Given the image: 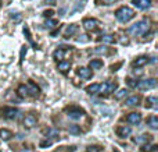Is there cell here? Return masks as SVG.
Returning <instances> with one entry per match:
<instances>
[{"label": "cell", "mask_w": 158, "mask_h": 152, "mask_svg": "<svg viewBox=\"0 0 158 152\" xmlns=\"http://www.w3.org/2000/svg\"><path fill=\"white\" fill-rule=\"evenodd\" d=\"M135 16H136L135 10H132L131 7H126V6H122V7H119L115 11V17H117V20L121 22L131 21L132 18H135Z\"/></svg>", "instance_id": "obj_1"}, {"label": "cell", "mask_w": 158, "mask_h": 152, "mask_svg": "<svg viewBox=\"0 0 158 152\" xmlns=\"http://www.w3.org/2000/svg\"><path fill=\"white\" fill-rule=\"evenodd\" d=\"M148 29H150V21L148 20H142V21L136 22L135 25H132L128 29V32L132 34V35H144V34H147Z\"/></svg>", "instance_id": "obj_2"}, {"label": "cell", "mask_w": 158, "mask_h": 152, "mask_svg": "<svg viewBox=\"0 0 158 152\" xmlns=\"http://www.w3.org/2000/svg\"><path fill=\"white\" fill-rule=\"evenodd\" d=\"M100 21L96 18H85L83 20V27L86 31H92V32H94V31H97L98 28H100Z\"/></svg>", "instance_id": "obj_3"}, {"label": "cell", "mask_w": 158, "mask_h": 152, "mask_svg": "<svg viewBox=\"0 0 158 152\" xmlns=\"http://www.w3.org/2000/svg\"><path fill=\"white\" fill-rule=\"evenodd\" d=\"M65 112H67V116H68L69 119H74V120L81 119V117L83 116V113H85V112L82 110L81 108H77V106H71V108H67Z\"/></svg>", "instance_id": "obj_4"}, {"label": "cell", "mask_w": 158, "mask_h": 152, "mask_svg": "<svg viewBox=\"0 0 158 152\" xmlns=\"http://www.w3.org/2000/svg\"><path fill=\"white\" fill-rule=\"evenodd\" d=\"M157 87V81L154 78H148V80L137 81V88L139 89H153Z\"/></svg>", "instance_id": "obj_5"}, {"label": "cell", "mask_w": 158, "mask_h": 152, "mask_svg": "<svg viewBox=\"0 0 158 152\" xmlns=\"http://www.w3.org/2000/svg\"><path fill=\"white\" fill-rule=\"evenodd\" d=\"M17 114H18V110H17L15 108H3L2 110H0V116H3L4 119H15Z\"/></svg>", "instance_id": "obj_6"}, {"label": "cell", "mask_w": 158, "mask_h": 152, "mask_svg": "<svg viewBox=\"0 0 158 152\" xmlns=\"http://www.w3.org/2000/svg\"><path fill=\"white\" fill-rule=\"evenodd\" d=\"M126 122L129 124H133V126H137L140 122H142V114L137 113V112H133V113H129L126 116Z\"/></svg>", "instance_id": "obj_7"}, {"label": "cell", "mask_w": 158, "mask_h": 152, "mask_svg": "<svg viewBox=\"0 0 158 152\" xmlns=\"http://www.w3.org/2000/svg\"><path fill=\"white\" fill-rule=\"evenodd\" d=\"M115 133H117L118 137H121V138H125V137H128L129 134L132 133V128L129 127V126H118L117 130H115Z\"/></svg>", "instance_id": "obj_8"}, {"label": "cell", "mask_w": 158, "mask_h": 152, "mask_svg": "<svg viewBox=\"0 0 158 152\" xmlns=\"http://www.w3.org/2000/svg\"><path fill=\"white\" fill-rule=\"evenodd\" d=\"M27 88H28V95H32V96H35V98L40 95V89H39V87L36 85L33 81H29V83H28Z\"/></svg>", "instance_id": "obj_9"}, {"label": "cell", "mask_w": 158, "mask_h": 152, "mask_svg": "<svg viewBox=\"0 0 158 152\" xmlns=\"http://www.w3.org/2000/svg\"><path fill=\"white\" fill-rule=\"evenodd\" d=\"M117 87V83H106L104 85H100V91L104 94H111V92H115Z\"/></svg>", "instance_id": "obj_10"}, {"label": "cell", "mask_w": 158, "mask_h": 152, "mask_svg": "<svg viewBox=\"0 0 158 152\" xmlns=\"http://www.w3.org/2000/svg\"><path fill=\"white\" fill-rule=\"evenodd\" d=\"M132 2H133V4L136 6L137 8H140V10H147L151 6V0H132Z\"/></svg>", "instance_id": "obj_11"}, {"label": "cell", "mask_w": 158, "mask_h": 152, "mask_svg": "<svg viewBox=\"0 0 158 152\" xmlns=\"http://www.w3.org/2000/svg\"><path fill=\"white\" fill-rule=\"evenodd\" d=\"M78 75L83 80H90L92 78V70L86 69V67H79L78 69Z\"/></svg>", "instance_id": "obj_12"}, {"label": "cell", "mask_w": 158, "mask_h": 152, "mask_svg": "<svg viewBox=\"0 0 158 152\" xmlns=\"http://www.w3.org/2000/svg\"><path fill=\"white\" fill-rule=\"evenodd\" d=\"M36 122H38V120H36V116H33V114H27L24 119V126L28 128H31V127H33V126H36Z\"/></svg>", "instance_id": "obj_13"}, {"label": "cell", "mask_w": 158, "mask_h": 152, "mask_svg": "<svg viewBox=\"0 0 158 152\" xmlns=\"http://www.w3.org/2000/svg\"><path fill=\"white\" fill-rule=\"evenodd\" d=\"M65 53H67L65 47H58L57 50H54V53H53V57H54V60H57V61H63Z\"/></svg>", "instance_id": "obj_14"}, {"label": "cell", "mask_w": 158, "mask_h": 152, "mask_svg": "<svg viewBox=\"0 0 158 152\" xmlns=\"http://www.w3.org/2000/svg\"><path fill=\"white\" fill-rule=\"evenodd\" d=\"M69 69H71V63L69 61H65V60H63V61H58V64H57V70L60 73H68L69 71Z\"/></svg>", "instance_id": "obj_15"}, {"label": "cell", "mask_w": 158, "mask_h": 152, "mask_svg": "<svg viewBox=\"0 0 158 152\" xmlns=\"http://www.w3.org/2000/svg\"><path fill=\"white\" fill-rule=\"evenodd\" d=\"M147 63H148V57H147V56H139V57H137L136 60L132 63V66H133V67H143V66H146Z\"/></svg>", "instance_id": "obj_16"}, {"label": "cell", "mask_w": 158, "mask_h": 152, "mask_svg": "<svg viewBox=\"0 0 158 152\" xmlns=\"http://www.w3.org/2000/svg\"><path fill=\"white\" fill-rule=\"evenodd\" d=\"M140 99H142V98H140L139 95H132V96H129L128 99L125 101V103L128 106H137L140 103Z\"/></svg>", "instance_id": "obj_17"}, {"label": "cell", "mask_w": 158, "mask_h": 152, "mask_svg": "<svg viewBox=\"0 0 158 152\" xmlns=\"http://www.w3.org/2000/svg\"><path fill=\"white\" fill-rule=\"evenodd\" d=\"M103 66H104V63H103V60H100V59L90 60V63H89V69L90 70H98V69H101Z\"/></svg>", "instance_id": "obj_18"}, {"label": "cell", "mask_w": 158, "mask_h": 152, "mask_svg": "<svg viewBox=\"0 0 158 152\" xmlns=\"http://www.w3.org/2000/svg\"><path fill=\"white\" fill-rule=\"evenodd\" d=\"M86 92L89 95H94L97 92H100V84H90L86 87Z\"/></svg>", "instance_id": "obj_19"}, {"label": "cell", "mask_w": 158, "mask_h": 152, "mask_svg": "<svg viewBox=\"0 0 158 152\" xmlns=\"http://www.w3.org/2000/svg\"><path fill=\"white\" fill-rule=\"evenodd\" d=\"M77 32H78V25L77 24H71V25H68V27L65 28V36L67 38H68V36L75 35Z\"/></svg>", "instance_id": "obj_20"}, {"label": "cell", "mask_w": 158, "mask_h": 152, "mask_svg": "<svg viewBox=\"0 0 158 152\" xmlns=\"http://www.w3.org/2000/svg\"><path fill=\"white\" fill-rule=\"evenodd\" d=\"M11 137H13V133H11L10 130H7V128H0V138L2 140L7 141V140H10Z\"/></svg>", "instance_id": "obj_21"}, {"label": "cell", "mask_w": 158, "mask_h": 152, "mask_svg": "<svg viewBox=\"0 0 158 152\" xmlns=\"http://www.w3.org/2000/svg\"><path fill=\"white\" fill-rule=\"evenodd\" d=\"M147 124L150 126L153 130H157L158 128V117L157 116H150L147 119Z\"/></svg>", "instance_id": "obj_22"}, {"label": "cell", "mask_w": 158, "mask_h": 152, "mask_svg": "<svg viewBox=\"0 0 158 152\" xmlns=\"http://www.w3.org/2000/svg\"><path fill=\"white\" fill-rule=\"evenodd\" d=\"M146 108H153L157 109V98L156 96H150L146 99Z\"/></svg>", "instance_id": "obj_23"}, {"label": "cell", "mask_w": 158, "mask_h": 152, "mask_svg": "<svg viewBox=\"0 0 158 152\" xmlns=\"http://www.w3.org/2000/svg\"><path fill=\"white\" fill-rule=\"evenodd\" d=\"M17 92H18V95H19L21 98L28 96V88H27V85H24V84L18 85V88H17Z\"/></svg>", "instance_id": "obj_24"}, {"label": "cell", "mask_w": 158, "mask_h": 152, "mask_svg": "<svg viewBox=\"0 0 158 152\" xmlns=\"http://www.w3.org/2000/svg\"><path fill=\"white\" fill-rule=\"evenodd\" d=\"M44 27L49 28V29H53V28L58 27V22L56 21V20H47V21L44 22Z\"/></svg>", "instance_id": "obj_25"}, {"label": "cell", "mask_w": 158, "mask_h": 152, "mask_svg": "<svg viewBox=\"0 0 158 152\" xmlns=\"http://www.w3.org/2000/svg\"><path fill=\"white\" fill-rule=\"evenodd\" d=\"M126 94H128V91H126V89L123 88V89H119V91L115 92L114 96H115V99H122V98H125V96H126Z\"/></svg>", "instance_id": "obj_26"}, {"label": "cell", "mask_w": 158, "mask_h": 152, "mask_svg": "<svg viewBox=\"0 0 158 152\" xmlns=\"http://www.w3.org/2000/svg\"><path fill=\"white\" fill-rule=\"evenodd\" d=\"M101 41L104 42V43H114V36L112 35H108V34H107V35H103V38H101Z\"/></svg>", "instance_id": "obj_27"}, {"label": "cell", "mask_w": 158, "mask_h": 152, "mask_svg": "<svg viewBox=\"0 0 158 152\" xmlns=\"http://www.w3.org/2000/svg\"><path fill=\"white\" fill-rule=\"evenodd\" d=\"M93 52H94V53H100V55H108V47H106V46L96 47Z\"/></svg>", "instance_id": "obj_28"}, {"label": "cell", "mask_w": 158, "mask_h": 152, "mask_svg": "<svg viewBox=\"0 0 158 152\" xmlns=\"http://www.w3.org/2000/svg\"><path fill=\"white\" fill-rule=\"evenodd\" d=\"M150 138H151V136H140L139 138H135V142H136V144H142V142L148 141Z\"/></svg>", "instance_id": "obj_29"}, {"label": "cell", "mask_w": 158, "mask_h": 152, "mask_svg": "<svg viewBox=\"0 0 158 152\" xmlns=\"http://www.w3.org/2000/svg\"><path fill=\"white\" fill-rule=\"evenodd\" d=\"M68 131H69L71 134H81V127H79V126H77V124L69 126Z\"/></svg>", "instance_id": "obj_30"}, {"label": "cell", "mask_w": 158, "mask_h": 152, "mask_svg": "<svg viewBox=\"0 0 158 152\" xmlns=\"http://www.w3.org/2000/svg\"><path fill=\"white\" fill-rule=\"evenodd\" d=\"M24 34H25V35H27L28 41H29L31 43H32L33 46H35V49H36V45H35V43H33V42H32V36H31V34H29V28H28L27 25H25V27H24Z\"/></svg>", "instance_id": "obj_31"}, {"label": "cell", "mask_w": 158, "mask_h": 152, "mask_svg": "<svg viewBox=\"0 0 158 152\" xmlns=\"http://www.w3.org/2000/svg\"><path fill=\"white\" fill-rule=\"evenodd\" d=\"M44 133H46L47 137H56V136H58V131L54 130V128H49V130H44Z\"/></svg>", "instance_id": "obj_32"}, {"label": "cell", "mask_w": 158, "mask_h": 152, "mask_svg": "<svg viewBox=\"0 0 158 152\" xmlns=\"http://www.w3.org/2000/svg\"><path fill=\"white\" fill-rule=\"evenodd\" d=\"M126 84H128L131 88H136L137 87V80H133V78H126Z\"/></svg>", "instance_id": "obj_33"}, {"label": "cell", "mask_w": 158, "mask_h": 152, "mask_svg": "<svg viewBox=\"0 0 158 152\" xmlns=\"http://www.w3.org/2000/svg\"><path fill=\"white\" fill-rule=\"evenodd\" d=\"M118 39H119V42H121V43H122V45H129V39L126 38V36L121 35V36H119V38H118Z\"/></svg>", "instance_id": "obj_34"}, {"label": "cell", "mask_w": 158, "mask_h": 152, "mask_svg": "<svg viewBox=\"0 0 158 152\" xmlns=\"http://www.w3.org/2000/svg\"><path fill=\"white\" fill-rule=\"evenodd\" d=\"M52 140H46V141H42L40 142V147L42 148H44V147H50V145H52Z\"/></svg>", "instance_id": "obj_35"}, {"label": "cell", "mask_w": 158, "mask_h": 152, "mask_svg": "<svg viewBox=\"0 0 158 152\" xmlns=\"http://www.w3.org/2000/svg\"><path fill=\"white\" fill-rule=\"evenodd\" d=\"M101 148L100 147H89L87 148V152H100Z\"/></svg>", "instance_id": "obj_36"}, {"label": "cell", "mask_w": 158, "mask_h": 152, "mask_svg": "<svg viewBox=\"0 0 158 152\" xmlns=\"http://www.w3.org/2000/svg\"><path fill=\"white\" fill-rule=\"evenodd\" d=\"M53 14H54V11H53V10H46V11L43 13V16L46 17V18H50V17H52Z\"/></svg>", "instance_id": "obj_37"}, {"label": "cell", "mask_w": 158, "mask_h": 152, "mask_svg": "<svg viewBox=\"0 0 158 152\" xmlns=\"http://www.w3.org/2000/svg\"><path fill=\"white\" fill-rule=\"evenodd\" d=\"M117 0H100V4H112L115 3Z\"/></svg>", "instance_id": "obj_38"}, {"label": "cell", "mask_w": 158, "mask_h": 152, "mask_svg": "<svg viewBox=\"0 0 158 152\" xmlns=\"http://www.w3.org/2000/svg\"><path fill=\"white\" fill-rule=\"evenodd\" d=\"M24 55H27V46H24L22 47V50H21V59H19V60H24Z\"/></svg>", "instance_id": "obj_39"}, {"label": "cell", "mask_w": 158, "mask_h": 152, "mask_svg": "<svg viewBox=\"0 0 158 152\" xmlns=\"http://www.w3.org/2000/svg\"><path fill=\"white\" fill-rule=\"evenodd\" d=\"M150 150H151L150 145H144V147H143V150H142V152H150Z\"/></svg>", "instance_id": "obj_40"}, {"label": "cell", "mask_w": 158, "mask_h": 152, "mask_svg": "<svg viewBox=\"0 0 158 152\" xmlns=\"http://www.w3.org/2000/svg\"><path fill=\"white\" fill-rule=\"evenodd\" d=\"M0 2H2V0H0Z\"/></svg>", "instance_id": "obj_41"}]
</instances>
